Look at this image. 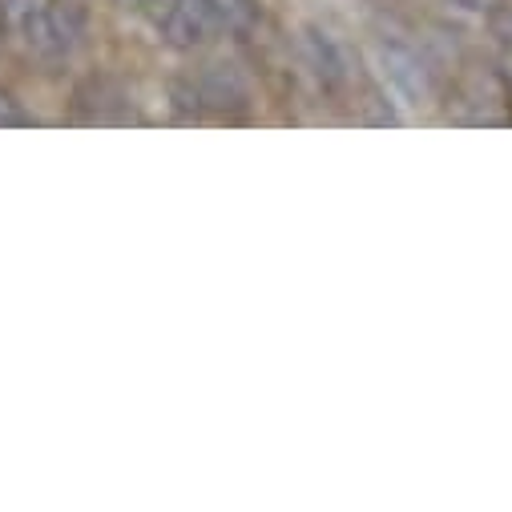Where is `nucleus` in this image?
Masks as SVG:
<instances>
[{"mask_svg":"<svg viewBox=\"0 0 512 512\" xmlns=\"http://www.w3.org/2000/svg\"><path fill=\"white\" fill-rule=\"evenodd\" d=\"M17 29L25 33V45L45 61L69 57V49L77 45V33H81L77 17L69 9H61V5H53V0H33Z\"/></svg>","mask_w":512,"mask_h":512,"instance_id":"obj_1","label":"nucleus"},{"mask_svg":"<svg viewBox=\"0 0 512 512\" xmlns=\"http://www.w3.org/2000/svg\"><path fill=\"white\" fill-rule=\"evenodd\" d=\"M150 17L174 49H198L214 29V21L206 17L198 0H150Z\"/></svg>","mask_w":512,"mask_h":512,"instance_id":"obj_2","label":"nucleus"},{"mask_svg":"<svg viewBox=\"0 0 512 512\" xmlns=\"http://www.w3.org/2000/svg\"><path fill=\"white\" fill-rule=\"evenodd\" d=\"M375 53H379V69H383V77L396 85V93H404L412 105H420V101L432 97V73H428V65L420 61V53H416L412 45L383 37V41L375 45Z\"/></svg>","mask_w":512,"mask_h":512,"instance_id":"obj_3","label":"nucleus"},{"mask_svg":"<svg viewBox=\"0 0 512 512\" xmlns=\"http://www.w3.org/2000/svg\"><path fill=\"white\" fill-rule=\"evenodd\" d=\"M194 89H198V105H210L226 117H242L250 109V89L234 65H206L198 73Z\"/></svg>","mask_w":512,"mask_h":512,"instance_id":"obj_4","label":"nucleus"},{"mask_svg":"<svg viewBox=\"0 0 512 512\" xmlns=\"http://www.w3.org/2000/svg\"><path fill=\"white\" fill-rule=\"evenodd\" d=\"M303 53H307V65H311L315 81L327 93H343V85H347V61H343L339 45L319 25H307L303 29Z\"/></svg>","mask_w":512,"mask_h":512,"instance_id":"obj_5","label":"nucleus"},{"mask_svg":"<svg viewBox=\"0 0 512 512\" xmlns=\"http://www.w3.org/2000/svg\"><path fill=\"white\" fill-rule=\"evenodd\" d=\"M198 5L206 9V17L218 29L238 33V37L259 25V5H254V0H198Z\"/></svg>","mask_w":512,"mask_h":512,"instance_id":"obj_6","label":"nucleus"},{"mask_svg":"<svg viewBox=\"0 0 512 512\" xmlns=\"http://www.w3.org/2000/svg\"><path fill=\"white\" fill-rule=\"evenodd\" d=\"M9 125H33V117L9 93H0V130H9Z\"/></svg>","mask_w":512,"mask_h":512,"instance_id":"obj_7","label":"nucleus"},{"mask_svg":"<svg viewBox=\"0 0 512 512\" xmlns=\"http://www.w3.org/2000/svg\"><path fill=\"white\" fill-rule=\"evenodd\" d=\"M488 25H492V33H496L500 41H508V45H512V9H500L496 0H492V9H488Z\"/></svg>","mask_w":512,"mask_h":512,"instance_id":"obj_8","label":"nucleus"},{"mask_svg":"<svg viewBox=\"0 0 512 512\" xmlns=\"http://www.w3.org/2000/svg\"><path fill=\"white\" fill-rule=\"evenodd\" d=\"M456 9H464V13H488L492 9V0H452Z\"/></svg>","mask_w":512,"mask_h":512,"instance_id":"obj_9","label":"nucleus"}]
</instances>
